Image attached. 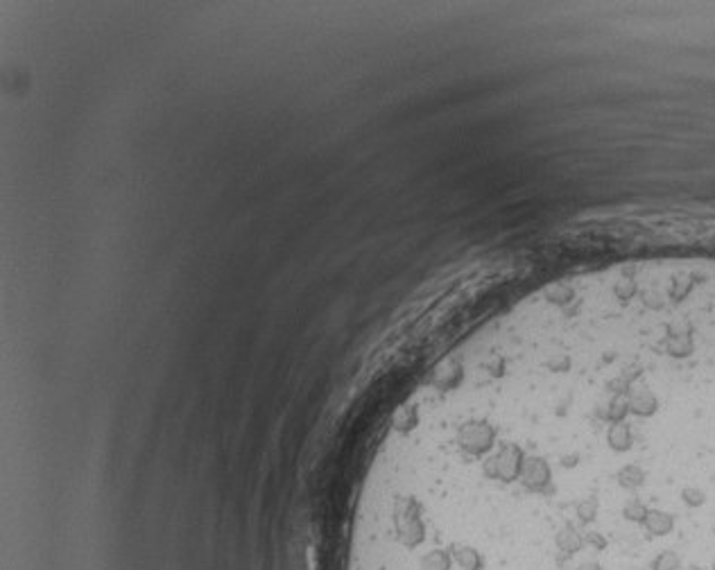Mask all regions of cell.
Here are the masks:
<instances>
[{
    "instance_id": "3",
    "label": "cell",
    "mask_w": 715,
    "mask_h": 570,
    "mask_svg": "<svg viewBox=\"0 0 715 570\" xmlns=\"http://www.w3.org/2000/svg\"><path fill=\"white\" fill-rule=\"evenodd\" d=\"M679 554L672 552V550H666V552H661L654 564H652V570H679Z\"/></svg>"
},
{
    "instance_id": "1",
    "label": "cell",
    "mask_w": 715,
    "mask_h": 570,
    "mask_svg": "<svg viewBox=\"0 0 715 570\" xmlns=\"http://www.w3.org/2000/svg\"><path fill=\"white\" fill-rule=\"evenodd\" d=\"M555 546L561 554L573 556L575 552H580L584 548V541H582V532L575 527L573 521H564L561 527L555 532Z\"/></svg>"
},
{
    "instance_id": "2",
    "label": "cell",
    "mask_w": 715,
    "mask_h": 570,
    "mask_svg": "<svg viewBox=\"0 0 715 570\" xmlns=\"http://www.w3.org/2000/svg\"><path fill=\"white\" fill-rule=\"evenodd\" d=\"M643 527L652 537H666L674 527V516L668 514V512H663V510H654V507H649L645 521H643Z\"/></svg>"
},
{
    "instance_id": "7",
    "label": "cell",
    "mask_w": 715,
    "mask_h": 570,
    "mask_svg": "<svg viewBox=\"0 0 715 570\" xmlns=\"http://www.w3.org/2000/svg\"><path fill=\"white\" fill-rule=\"evenodd\" d=\"M713 568H715V564H713Z\"/></svg>"
},
{
    "instance_id": "5",
    "label": "cell",
    "mask_w": 715,
    "mask_h": 570,
    "mask_svg": "<svg viewBox=\"0 0 715 570\" xmlns=\"http://www.w3.org/2000/svg\"><path fill=\"white\" fill-rule=\"evenodd\" d=\"M578 570H602V568H600L597 564H582Z\"/></svg>"
},
{
    "instance_id": "6",
    "label": "cell",
    "mask_w": 715,
    "mask_h": 570,
    "mask_svg": "<svg viewBox=\"0 0 715 570\" xmlns=\"http://www.w3.org/2000/svg\"><path fill=\"white\" fill-rule=\"evenodd\" d=\"M695 570H701V568H695Z\"/></svg>"
},
{
    "instance_id": "4",
    "label": "cell",
    "mask_w": 715,
    "mask_h": 570,
    "mask_svg": "<svg viewBox=\"0 0 715 570\" xmlns=\"http://www.w3.org/2000/svg\"><path fill=\"white\" fill-rule=\"evenodd\" d=\"M582 541H584V546H593L595 550H605L607 548L605 534H600V532H595V529L582 532Z\"/></svg>"
}]
</instances>
